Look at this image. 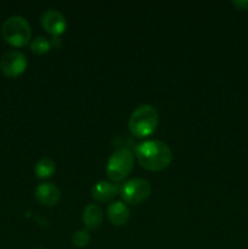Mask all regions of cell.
Listing matches in <instances>:
<instances>
[{
    "instance_id": "cell-15",
    "label": "cell",
    "mask_w": 248,
    "mask_h": 249,
    "mask_svg": "<svg viewBox=\"0 0 248 249\" xmlns=\"http://www.w3.org/2000/svg\"><path fill=\"white\" fill-rule=\"evenodd\" d=\"M232 5L240 10H246L248 9V0H235L232 1Z\"/></svg>"
},
{
    "instance_id": "cell-14",
    "label": "cell",
    "mask_w": 248,
    "mask_h": 249,
    "mask_svg": "<svg viewBox=\"0 0 248 249\" xmlns=\"http://www.w3.org/2000/svg\"><path fill=\"white\" fill-rule=\"evenodd\" d=\"M90 232L85 229H82V230H78L73 233L72 236V242L75 247H87L90 242Z\"/></svg>"
},
{
    "instance_id": "cell-16",
    "label": "cell",
    "mask_w": 248,
    "mask_h": 249,
    "mask_svg": "<svg viewBox=\"0 0 248 249\" xmlns=\"http://www.w3.org/2000/svg\"><path fill=\"white\" fill-rule=\"evenodd\" d=\"M34 249H45V248H41V247H38V248H34Z\"/></svg>"
},
{
    "instance_id": "cell-2",
    "label": "cell",
    "mask_w": 248,
    "mask_h": 249,
    "mask_svg": "<svg viewBox=\"0 0 248 249\" xmlns=\"http://www.w3.org/2000/svg\"><path fill=\"white\" fill-rule=\"evenodd\" d=\"M158 125V112L152 105H141L129 118V130L136 138L150 136Z\"/></svg>"
},
{
    "instance_id": "cell-12",
    "label": "cell",
    "mask_w": 248,
    "mask_h": 249,
    "mask_svg": "<svg viewBox=\"0 0 248 249\" xmlns=\"http://www.w3.org/2000/svg\"><path fill=\"white\" fill-rule=\"evenodd\" d=\"M56 170V164L51 158H41L38 162L35 163V167H34V172L35 175L40 179H46V178L53 177V173Z\"/></svg>"
},
{
    "instance_id": "cell-1",
    "label": "cell",
    "mask_w": 248,
    "mask_h": 249,
    "mask_svg": "<svg viewBox=\"0 0 248 249\" xmlns=\"http://www.w3.org/2000/svg\"><path fill=\"white\" fill-rule=\"evenodd\" d=\"M135 155L143 168L153 172L165 169L173 160L169 146L159 140H147L135 147Z\"/></svg>"
},
{
    "instance_id": "cell-3",
    "label": "cell",
    "mask_w": 248,
    "mask_h": 249,
    "mask_svg": "<svg viewBox=\"0 0 248 249\" xmlns=\"http://www.w3.org/2000/svg\"><path fill=\"white\" fill-rule=\"evenodd\" d=\"M1 34L5 41L10 45L16 48L24 46L31 39V24L23 16L15 15L5 19L1 27Z\"/></svg>"
},
{
    "instance_id": "cell-4",
    "label": "cell",
    "mask_w": 248,
    "mask_h": 249,
    "mask_svg": "<svg viewBox=\"0 0 248 249\" xmlns=\"http://www.w3.org/2000/svg\"><path fill=\"white\" fill-rule=\"evenodd\" d=\"M134 168V155L128 147L114 151L107 160L106 174L113 181H121L128 177Z\"/></svg>"
},
{
    "instance_id": "cell-10",
    "label": "cell",
    "mask_w": 248,
    "mask_h": 249,
    "mask_svg": "<svg viewBox=\"0 0 248 249\" xmlns=\"http://www.w3.org/2000/svg\"><path fill=\"white\" fill-rule=\"evenodd\" d=\"M129 215H130V211H129L128 206L121 201L113 202L107 208V216H108L109 221L116 226L124 225L128 221Z\"/></svg>"
},
{
    "instance_id": "cell-6",
    "label": "cell",
    "mask_w": 248,
    "mask_h": 249,
    "mask_svg": "<svg viewBox=\"0 0 248 249\" xmlns=\"http://www.w3.org/2000/svg\"><path fill=\"white\" fill-rule=\"evenodd\" d=\"M27 58L23 53L18 50H10L1 56L0 70L2 74L9 78H16L26 71Z\"/></svg>"
},
{
    "instance_id": "cell-11",
    "label": "cell",
    "mask_w": 248,
    "mask_h": 249,
    "mask_svg": "<svg viewBox=\"0 0 248 249\" xmlns=\"http://www.w3.org/2000/svg\"><path fill=\"white\" fill-rule=\"evenodd\" d=\"M104 212L99 204L90 203L83 211V223L88 229H95L101 224Z\"/></svg>"
},
{
    "instance_id": "cell-8",
    "label": "cell",
    "mask_w": 248,
    "mask_h": 249,
    "mask_svg": "<svg viewBox=\"0 0 248 249\" xmlns=\"http://www.w3.org/2000/svg\"><path fill=\"white\" fill-rule=\"evenodd\" d=\"M34 195H35V198L39 203L48 207L55 206L61 198L60 189L53 182H41V184H39L36 186L35 191H34Z\"/></svg>"
},
{
    "instance_id": "cell-9",
    "label": "cell",
    "mask_w": 248,
    "mask_h": 249,
    "mask_svg": "<svg viewBox=\"0 0 248 249\" xmlns=\"http://www.w3.org/2000/svg\"><path fill=\"white\" fill-rule=\"evenodd\" d=\"M119 190H121V187L117 184H114V182L101 180V181L96 182L92 186L91 196L92 198L99 202H107L114 198L119 192Z\"/></svg>"
},
{
    "instance_id": "cell-7",
    "label": "cell",
    "mask_w": 248,
    "mask_h": 249,
    "mask_svg": "<svg viewBox=\"0 0 248 249\" xmlns=\"http://www.w3.org/2000/svg\"><path fill=\"white\" fill-rule=\"evenodd\" d=\"M41 24L53 36H60L66 29L67 22L62 12L55 9H49L41 15Z\"/></svg>"
},
{
    "instance_id": "cell-13",
    "label": "cell",
    "mask_w": 248,
    "mask_h": 249,
    "mask_svg": "<svg viewBox=\"0 0 248 249\" xmlns=\"http://www.w3.org/2000/svg\"><path fill=\"white\" fill-rule=\"evenodd\" d=\"M50 46H51L50 40L46 39L45 36H41L34 38L33 41L31 43L32 51L35 53H39V55L48 53V51L50 50Z\"/></svg>"
},
{
    "instance_id": "cell-5",
    "label": "cell",
    "mask_w": 248,
    "mask_h": 249,
    "mask_svg": "<svg viewBox=\"0 0 248 249\" xmlns=\"http://www.w3.org/2000/svg\"><path fill=\"white\" fill-rule=\"evenodd\" d=\"M122 198L130 204H139L146 201L151 195V184L145 179L135 178L124 182L119 190Z\"/></svg>"
}]
</instances>
